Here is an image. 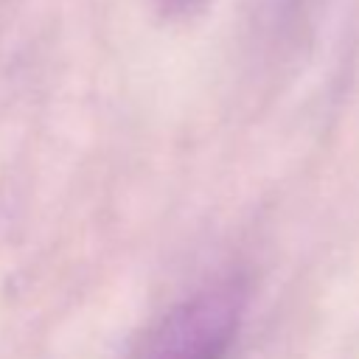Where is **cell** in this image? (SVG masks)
<instances>
[{
	"mask_svg": "<svg viewBox=\"0 0 359 359\" xmlns=\"http://www.w3.org/2000/svg\"><path fill=\"white\" fill-rule=\"evenodd\" d=\"M244 300L238 280L185 297L163 314L137 359H227L244 320Z\"/></svg>",
	"mask_w": 359,
	"mask_h": 359,
	"instance_id": "obj_1",
	"label": "cell"
}]
</instances>
